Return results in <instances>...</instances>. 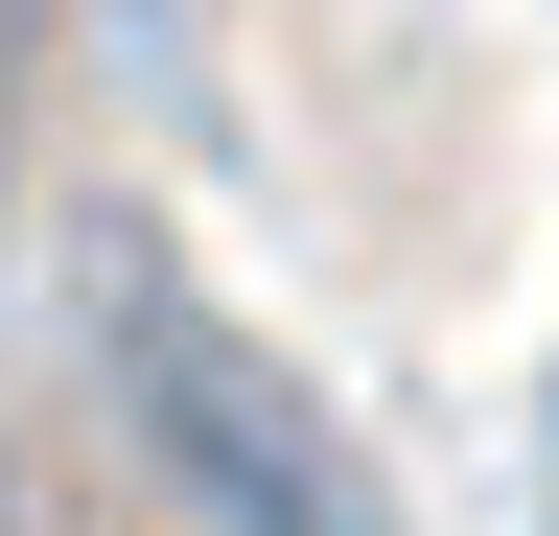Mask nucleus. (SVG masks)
<instances>
[{"instance_id": "nucleus-1", "label": "nucleus", "mask_w": 559, "mask_h": 536, "mask_svg": "<svg viewBox=\"0 0 559 536\" xmlns=\"http://www.w3.org/2000/svg\"><path fill=\"white\" fill-rule=\"evenodd\" d=\"M117 396H140V443L187 466V513L210 536H373V490H349V443L280 396L210 303H164V281H117Z\"/></svg>"}]
</instances>
